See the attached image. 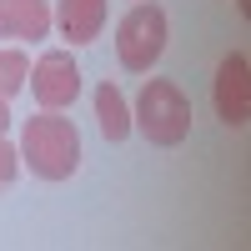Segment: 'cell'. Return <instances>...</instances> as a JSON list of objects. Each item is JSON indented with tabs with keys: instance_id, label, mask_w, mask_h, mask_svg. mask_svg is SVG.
<instances>
[{
	"instance_id": "obj_3",
	"label": "cell",
	"mask_w": 251,
	"mask_h": 251,
	"mask_svg": "<svg viewBox=\"0 0 251 251\" xmlns=\"http://www.w3.org/2000/svg\"><path fill=\"white\" fill-rule=\"evenodd\" d=\"M166 55V10L161 5H131L116 25V60L131 75H146Z\"/></svg>"
},
{
	"instance_id": "obj_9",
	"label": "cell",
	"mask_w": 251,
	"mask_h": 251,
	"mask_svg": "<svg viewBox=\"0 0 251 251\" xmlns=\"http://www.w3.org/2000/svg\"><path fill=\"white\" fill-rule=\"evenodd\" d=\"M25 80H30V60L20 46L10 50H0V100H10L15 91H25Z\"/></svg>"
},
{
	"instance_id": "obj_11",
	"label": "cell",
	"mask_w": 251,
	"mask_h": 251,
	"mask_svg": "<svg viewBox=\"0 0 251 251\" xmlns=\"http://www.w3.org/2000/svg\"><path fill=\"white\" fill-rule=\"evenodd\" d=\"M5 126H10V106L0 100V136H5Z\"/></svg>"
},
{
	"instance_id": "obj_10",
	"label": "cell",
	"mask_w": 251,
	"mask_h": 251,
	"mask_svg": "<svg viewBox=\"0 0 251 251\" xmlns=\"http://www.w3.org/2000/svg\"><path fill=\"white\" fill-rule=\"evenodd\" d=\"M15 171H20V151H15L5 136H0V191H5V186L15 181Z\"/></svg>"
},
{
	"instance_id": "obj_4",
	"label": "cell",
	"mask_w": 251,
	"mask_h": 251,
	"mask_svg": "<svg viewBox=\"0 0 251 251\" xmlns=\"http://www.w3.org/2000/svg\"><path fill=\"white\" fill-rule=\"evenodd\" d=\"M25 86L40 100V111H66L71 100L80 96V71H75L71 50H46V55L35 60V71H30Z\"/></svg>"
},
{
	"instance_id": "obj_6",
	"label": "cell",
	"mask_w": 251,
	"mask_h": 251,
	"mask_svg": "<svg viewBox=\"0 0 251 251\" xmlns=\"http://www.w3.org/2000/svg\"><path fill=\"white\" fill-rule=\"evenodd\" d=\"M50 25H60V35L71 46H91L106 30V0H55Z\"/></svg>"
},
{
	"instance_id": "obj_5",
	"label": "cell",
	"mask_w": 251,
	"mask_h": 251,
	"mask_svg": "<svg viewBox=\"0 0 251 251\" xmlns=\"http://www.w3.org/2000/svg\"><path fill=\"white\" fill-rule=\"evenodd\" d=\"M216 116L226 121V126H246V116H251V66H246V55L241 50H231L216 66Z\"/></svg>"
},
{
	"instance_id": "obj_7",
	"label": "cell",
	"mask_w": 251,
	"mask_h": 251,
	"mask_svg": "<svg viewBox=\"0 0 251 251\" xmlns=\"http://www.w3.org/2000/svg\"><path fill=\"white\" fill-rule=\"evenodd\" d=\"M50 0H0V40H46Z\"/></svg>"
},
{
	"instance_id": "obj_2",
	"label": "cell",
	"mask_w": 251,
	"mask_h": 251,
	"mask_svg": "<svg viewBox=\"0 0 251 251\" xmlns=\"http://www.w3.org/2000/svg\"><path fill=\"white\" fill-rule=\"evenodd\" d=\"M131 126L151 146H181L186 136H191V100H186V91L176 86V80H146Z\"/></svg>"
},
{
	"instance_id": "obj_8",
	"label": "cell",
	"mask_w": 251,
	"mask_h": 251,
	"mask_svg": "<svg viewBox=\"0 0 251 251\" xmlns=\"http://www.w3.org/2000/svg\"><path fill=\"white\" fill-rule=\"evenodd\" d=\"M96 121H100V136L106 141H126L131 136V106H126V96L111 86H96Z\"/></svg>"
},
{
	"instance_id": "obj_1",
	"label": "cell",
	"mask_w": 251,
	"mask_h": 251,
	"mask_svg": "<svg viewBox=\"0 0 251 251\" xmlns=\"http://www.w3.org/2000/svg\"><path fill=\"white\" fill-rule=\"evenodd\" d=\"M20 161L30 166L40 181H71L80 166V131L60 111H40L20 126Z\"/></svg>"
}]
</instances>
